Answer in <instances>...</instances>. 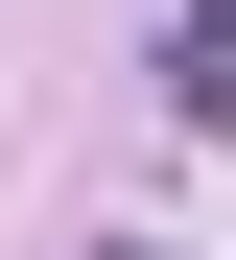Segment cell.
Returning a JSON list of instances; mask_svg holds the SVG:
<instances>
[{"instance_id":"2","label":"cell","mask_w":236,"mask_h":260,"mask_svg":"<svg viewBox=\"0 0 236 260\" xmlns=\"http://www.w3.org/2000/svg\"><path fill=\"white\" fill-rule=\"evenodd\" d=\"M94 260H142V237H94Z\"/></svg>"},{"instance_id":"1","label":"cell","mask_w":236,"mask_h":260,"mask_svg":"<svg viewBox=\"0 0 236 260\" xmlns=\"http://www.w3.org/2000/svg\"><path fill=\"white\" fill-rule=\"evenodd\" d=\"M165 118H236V0H165Z\"/></svg>"}]
</instances>
